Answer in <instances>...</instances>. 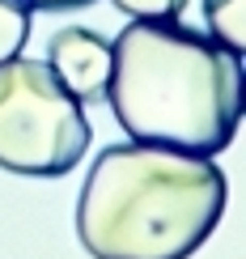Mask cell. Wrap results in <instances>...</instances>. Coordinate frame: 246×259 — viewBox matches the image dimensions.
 Segmentation results:
<instances>
[{"label": "cell", "mask_w": 246, "mask_h": 259, "mask_svg": "<svg viewBox=\"0 0 246 259\" xmlns=\"http://www.w3.org/2000/svg\"><path fill=\"white\" fill-rule=\"evenodd\" d=\"M93 0H30V9H51V13H68V9H85Z\"/></svg>", "instance_id": "obj_8"}, {"label": "cell", "mask_w": 246, "mask_h": 259, "mask_svg": "<svg viewBox=\"0 0 246 259\" xmlns=\"http://www.w3.org/2000/svg\"><path fill=\"white\" fill-rule=\"evenodd\" d=\"M229 179L208 153L170 145L102 149L77 196V238L93 259H191L225 217Z\"/></svg>", "instance_id": "obj_1"}, {"label": "cell", "mask_w": 246, "mask_h": 259, "mask_svg": "<svg viewBox=\"0 0 246 259\" xmlns=\"http://www.w3.org/2000/svg\"><path fill=\"white\" fill-rule=\"evenodd\" d=\"M132 21H178L187 0H115Z\"/></svg>", "instance_id": "obj_7"}, {"label": "cell", "mask_w": 246, "mask_h": 259, "mask_svg": "<svg viewBox=\"0 0 246 259\" xmlns=\"http://www.w3.org/2000/svg\"><path fill=\"white\" fill-rule=\"evenodd\" d=\"M93 140L85 106L64 90L47 60L0 64V170L64 179Z\"/></svg>", "instance_id": "obj_3"}, {"label": "cell", "mask_w": 246, "mask_h": 259, "mask_svg": "<svg viewBox=\"0 0 246 259\" xmlns=\"http://www.w3.org/2000/svg\"><path fill=\"white\" fill-rule=\"evenodd\" d=\"M47 64L64 81L81 106L106 102V85H111V38L85 26H64L47 42Z\"/></svg>", "instance_id": "obj_4"}, {"label": "cell", "mask_w": 246, "mask_h": 259, "mask_svg": "<svg viewBox=\"0 0 246 259\" xmlns=\"http://www.w3.org/2000/svg\"><path fill=\"white\" fill-rule=\"evenodd\" d=\"M204 21L221 47L246 56V0H204Z\"/></svg>", "instance_id": "obj_5"}, {"label": "cell", "mask_w": 246, "mask_h": 259, "mask_svg": "<svg viewBox=\"0 0 246 259\" xmlns=\"http://www.w3.org/2000/svg\"><path fill=\"white\" fill-rule=\"evenodd\" d=\"M30 26H34L30 0H0V64L21 56V47L30 42Z\"/></svg>", "instance_id": "obj_6"}, {"label": "cell", "mask_w": 246, "mask_h": 259, "mask_svg": "<svg viewBox=\"0 0 246 259\" xmlns=\"http://www.w3.org/2000/svg\"><path fill=\"white\" fill-rule=\"evenodd\" d=\"M246 64L212 34L178 21H132L111 42V102L132 140L221 153L238 136Z\"/></svg>", "instance_id": "obj_2"}, {"label": "cell", "mask_w": 246, "mask_h": 259, "mask_svg": "<svg viewBox=\"0 0 246 259\" xmlns=\"http://www.w3.org/2000/svg\"><path fill=\"white\" fill-rule=\"evenodd\" d=\"M242 111H246V94H242Z\"/></svg>", "instance_id": "obj_9"}]
</instances>
